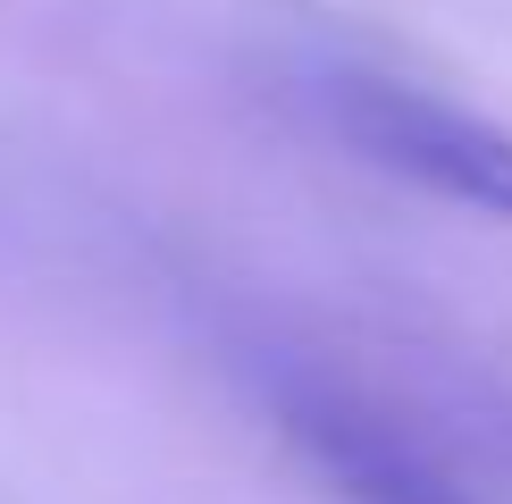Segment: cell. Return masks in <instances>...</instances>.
Masks as SVG:
<instances>
[{"mask_svg": "<svg viewBox=\"0 0 512 504\" xmlns=\"http://www.w3.org/2000/svg\"><path fill=\"white\" fill-rule=\"evenodd\" d=\"M311 101H319V126L353 160L512 227V135L496 118L387 68H311Z\"/></svg>", "mask_w": 512, "mask_h": 504, "instance_id": "cell-1", "label": "cell"}, {"mask_svg": "<svg viewBox=\"0 0 512 504\" xmlns=\"http://www.w3.org/2000/svg\"><path fill=\"white\" fill-rule=\"evenodd\" d=\"M269 412L345 504H471L387 412H370L361 395H345L319 370H277L269 378Z\"/></svg>", "mask_w": 512, "mask_h": 504, "instance_id": "cell-2", "label": "cell"}]
</instances>
